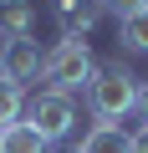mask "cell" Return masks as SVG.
Here are the masks:
<instances>
[{"label":"cell","instance_id":"obj_1","mask_svg":"<svg viewBox=\"0 0 148 153\" xmlns=\"http://www.w3.org/2000/svg\"><path fill=\"white\" fill-rule=\"evenodd\" d=\"M87 107H92L97 123H112L118 128V117H128L138 107V76L123 61H102L92 71V82H87Z\"/></svg>","mask_w":148,"mask_h":153},{"label":"cell","instance_id":"obj_2","mask_svg":"<svg viewBox=\"0 0 148 153\" xmlns=\"http://www.w3.org/2000/svg\"><path fill=\"white\" fill-rule=\"evenodd\" d=\"M92 71H97L92 46L77 41V36H61V41L46 51V61H41V82H46V92H66V97H71L77 87L92 82Z\"/></svg>","mask_w":148,"mask_h":153},{"label":"cell","instance_id":"obj_3","mask_svg":"<svg viewBox=\"0 0 148 153\" xmlns=\"http://www.w3.org/2000/svg\"><path fill=\"white\" fill-rule=\"evenodd\" d=\"M21 123L51 148V143H61V138L71 133V123H77V102H71L66 92H36V97L26 102Z\"/></svg>","mask_w":148,"mask_h":153},{"label":"cell","instance_id":"obj_4","mask_svg":"<svg viewBox=\"0 0 148 153\" xmlns=\"http://www.w3.org/2000/svg\"><path fill=\"white\" fill-rule=\"evenodd\" d=\"M41 46L26 36V41H0V76L5 82H16V87H26V82H36L41 76Z\"/></svg>","mask_w":148,"mask_h":153},{"label":"cell","instance_id":"obj_5","mask_svg":"<svg viewBox=\"0 0 148 153\" xmlns=\"http://www.w3.org/2000/svg\"><path fill=\"white\" fill-rule=\"evenodd\" d=\"M51 10H56V26H61V36H87L107 10H102V0H51Z\"/></svg>","mask_w":148,"mask_h":153},{"label":"cell","instance_id":"obj_6","mask_svg":"<svg viewBox=\"0 0 148 153\" xmlns=\"http://www.w3.org/2000/svg\"><path fill=\"white\" fill-rule=\"evenodd\" d=\"M36 31V0H0V41H26Z\"/></svg>","mask_w":148,"mask_h":153},{"label":"cell","instance_id":"obj_7","mask_svg":"<svg viewBox=\"0 0 148 153\" xmlns=\"http://www.w3.org/2000/svg\"><path fill=\"white\" fill-rule=\"evenodd\" d=\"M77 153H128V133L112 128V123H92L87 138L77 143Z\"/></svg>","mask_w":148,"mask_h":153},{"label":"cell","instance_id":"obj_8","mask_svg":"<svg viewBox=\"0 0 148 153\" xmlns=\"http://www.w3.org/2000/svg\"><path fill=\"white\" fill-rule=\"evenodd\" d=\"M118 41H123L128 51H148V5L118 21Z\"/></svg>","mask_w":148,"mask_h":153},{"label":"cell","instance_id":"obj_9","mask_svg":"<svg viewBox=\"0 0 148 153\" xmlns=\"http://www.w3.org/2000/svg\"><path fill=\"white\" fill-rule=\"evenodd\" d=\"M21 112H26V87H16V82H5V76H0V133L16 128Z\"/></svg>","mask_w":148,"mask_h":153},{"label":"cell","instance_id":"obj_10","mask_svg":"<svg viewBox=\"0 0 148 153\" xmlns=\"http://www.w3.org/2000/svg\"><path fill=\"white\" fill-rule=\"evenodd\" d=\"M0 153H46V143H41L26 123H16V128L0 133Z\"/></svg>","mask_w":148,"mask_h":153},{"label":"cell","instance_id":"obj_11","mask_svg":"<svg viewBox=\"0 0 148 153\" xmlns=\"http://www.w3.org/2000/svg\"><path fill=\"white\" fill-rule=\"evenodd\" d=\"M143 5H148V0H102V10H112L118 21H123V16H133V10H143Z\"/></svg>","mask_w":148,"mask_h":153},{"label":"cell","instance_id":"obj_12","mask_svg":"<svg viewBox=\"0 0 148 153\" xmlns=\"http://www.w3.org/2000/svg\"><path fill=\"white\" fill-rule=\"evenodd\" d=\"M128 153H148V123L138 133H128Z\"/></svg>","mask_w":148,"mask_h":153},{"label":"cell","instance_id":"obj_13","mask_svg":"<svg viewBox=\"0 0 148 153\" xmlns=\"http://www.w3.org/2000/svg\"><path fill=\"white\" fill-rule=\"evenodd\" d=\"M133 112H138V117H143V123H148V82H143V87H138V107H133Z\"/></svg>","mask_w":148,"mask_h":153}]
</instances>
